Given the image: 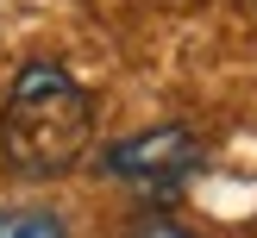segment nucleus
I'll use <instances>...</instances> for the list:
<instances>
[{"label":"nucleus","mask_w":257,"mask_h":238,"mask_svg":"<svg viewBox=\"0 0 257 238\" xmlns=\"http://www.w3.org/2000/svg\"><path fill=\"white\" fill-rule=\"evenodd\" d=\"M132 238H201V232H188L182 219H163V213H145V219L132 225Z\"/></svg>","instance_id":"nucleus-4"},{"label":"nucleus","mask_w":257,"mask_h":238,"mask_svg":"<svg viewBox=\"0 0 257 238\" xmlns=\"http://www.w3.org/2000/svg\"><path fill=\"white\" fill-rule=\"evenodd\" d=\"M201 163H207L201 132H188V125H145V132L113 138L107 157H100V169H107L113 182H125V188L170 194V188H182Z\"/></svg>","instance_id":"nucleus-2"},{"label":"nucleus","mask_w":257,"mask_h":238,"mask_svg":"<svg viewBox=\"0 0 257 238\" xmlns=\"http://www.w3.org/2000/svg\"><path fill=\"white\" fill-rule=\"evenodd\" d=\"M94 138V100L63 63H25L0 100V157L19 175H63Z\"/></svg>","instance_id":"nucleus-1"},{"label":"nucleus","mask_w":257,"mask_h":238,"mask_svg":"<svg viewBox=\"0 0 257 238\" xmlns=\"http://www.w3.org/2000/svg\"><path fill=\"white\" fill-rule=\"evenodd\" d=\"M0 238H69V219L44 200H13L0 207Z\"/></svg>","instance_id":"nucleus-3"},{"label":"nucleus","mask_w":257,"mask_h":238,"mask_svg":"<svg viewBox=\"0 0 257 238\" xmlns=\"http://www.w3.org/2000/svg\"><path fill=\"white\" fill-rule=\"evenodd\" d=\"M251 7H257V0H251Z\"/></svg>","instance_id":"nucleus-5"}]
</instances>
